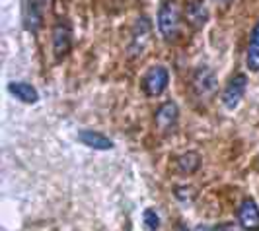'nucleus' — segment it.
<instances>
[{
  "label": "nucleus",
  "instance_id": "16",
  "mask_svg": "<svg viewBox=\"0 0 259 231\" xmlns=\"http://www.w3.org/2000/svg\"><path fill=\"white\" fill-rule=\"evenodd\" d=\"M217 231H236V227H234V225H230V223H224V225H221Z\"/></svg>",
  "mask_w": 259,
  "mask_h": 231
},
{
  "label": "nucleus",
  "instance_id": "11",
  "mask_svg": "<svg viewBox=\"0 0 259 231\" xmlns=\"http://www.w3.org/2000/svg\"><path fill=\"white\" fill-rule=\"evenodd\" d=\"M78 140L84 146H88L92 150H111L113 142L109 140L105 134L98 132V130H80L78 132Z\"/></svg>",
  "mask_w": 259,
  "mask_h": 231
},
{
  "label": "nucleus",
  "instance_id": "15",
  "mask_svg": "<svg viewBox=\"0 0 259 231\" xmlns=\"http://www.w3.org/2000/svg\"><path fill=\"white\" fill-rule=\"evenodd\" d=\"M143 221H144V225H146V229H148V231H156L158 227H160V218H158L156 210H152V208L144 210Z\"/></svg>",
  "mask_w": 259,
  "mask_h": 231
},
{
  "label": "nucleus",
  "instance_id": "8",
  "mask_svg": "<svg viewBox=\"0 0 259 231\" xmlns=\"http://www.w3.org/2000/svg\"><path fill=\"white\" fill-rule=\"evenodd\" d=\"M49 0H24V26L27 31H37L43 26V16Z\"/></svg>",
  "mask_w": 259,
  "mask_h": 231
},
{
  "label": "nucleus",
  "instance_id": "9",
  "mask_svg": "<svg viewBox=\"0 0 259 231\" xmlns=\"http://www.w3.org/2000/svg\"><path fill=\"white\" fill-rule=\"evenodd\" d=\"M150 35H152V27H150V22L148 18H139L137 24L133 27V37H131V52L133 54H143L144 49L148 47L150 43Z\"/></svg>",
  "mask_w": 259,
  "mask_h": 231
},
{
  "label": "nucleus",
  "instance_id": "1",
  "mask_svg": "<svg viewBox=\"0 0 259 231\" xmlns=\"http://www.w3.org/2000/svg\"><path fill=\"white\" fill-rule=\"evenodd\" d=\"M182 16H183V8L182 4H180V0H162L160 2L156 24H158L160 35L166 39V41H174V39L180 35Z\"/></svg>",
  "mask_w": 259,
  "mask_h": 231
},
{
  "label": "nucleus",
  "instance_id": "14",
  "mask_svg": "<svg viewBox=\"0 0 259 231\" xmlns=\"http://www.w3.org/2000/svg\"><path fill=\"white\" fill-rule=\"evenodd\" d=\"M176 165L180 169V173L191 175V173H195L201 167V157H199V154H195V152H187V154H182L176 159Z\"/></svg>",
  "mask_w": 259,
  "mask_h": 231
},
{
  "label": "nucleus",
  "instance_id": "2",
  "mask_svg": "<svg viewBox=\"0 0 259 231\" xmlns=\"http://www.w3.org/2000/svg\"><path fill=\"white\" fill-rule=\"evenodd\" d=\"M169 84V72L168 68L162 65L150 66L141 78V88H143L146 97H160Z\"/></svg>",
  "mask_w": 259,
  "mask_h": 231
},
{
  "label": "nucleus",
  "instance_id": "12",
  "mask_svg": "<svg viewBox=\"0 0 259 231\" xmlns=\"http://www.w3.org/2000/svg\"><path fill=\"white\" fill-rule=\"evenodd\" d=\"M8 91L12 93L16 99H20L22 103H27V105H33V103L39 101V91L27 84V82H10L8 84Z\"/></svg>",
  "mask_w": 259,
  "mask_h": 231
},
{
  "label": "nucleus",
  "instance_id": "13",
  "mask_svg": "<svg viewBox=\"0 0 259 231\" xmlns=\"http://www.w3.org/2000/svg\"><path fill=\"white\" fill-rule=\"evenodd\" d=\"M246 66L251 72H259V20L251 31V39H249V47H247L246 54Z\"/></svg>",
  "mask_w": 259,
  "mask_h": 231
},
{
  "label": "nucleus",
  "instance_id": "10",
  "mask_svg": "<svg viewBox=\"0 0 259 231\" xmlns=\"http://www.w3.org/2000/svg\"><path fill=\"white\" fill-rule=\"evenodd\" d=\"M238 221L246 231H259V206L253 198H246L238 208Z\"/></svg>",
  "mask_w": 259,
  "mask_h": 231
},
{
  "label": "nucleus",
  "instance_id": "6",
  "mask_svg": "<svg viewBox=\"0 0 259 231\" xmlns=\"http://www.w3.org/2000/svg\"><path fill=\"white\" fill-rule=\"evenodd\" d=\"M183 18L193 29H203L208 22L207 0H185L183 2Z\"/></svg>",
  "mask_w": 259,
  "mask_h": 231
},
{
  "label": "nucleus",
  "instance_id": "7",
  "mask_svg": "<svg viewBox=\"0 0 259 231\" xmlns=\"http://www.w3.org/2000/svg\"><path fill=\"white\" fill-rule=\"evenodd\" d=\"M178 119H180V109L178 105L174 101H164L158 111L154 113V123H156V129L164 134L168 132H174L176 125H178Z\"/></svg>",
  "mask_w": 259,
  "mask_h": 231
},
{
  "label": "nucleus",
  "instance_id": "17",
  "mask_svg": "<svg viewBox=\"0 0 259 231\" xmlns=\"http://www.w3.org/2000/svg\"><path fill=\"white\" fill-rule=\"evenodd\" d=\"M221 2H230V0H221Z\"/></svg>",
  "mask_w": 259,
  "mask_h": 231
},
{
  "label": "nucleus",
  "instance_id": "4",
  "mask_svg": "<svg viewBox=\"0 0 259 231\" xmlns=\"http://www.w3.org/2000/svg\"><path fill=\"white\" fill-rule=\"evenodd\" d=\"M72 49V26L68 20H59L53 27V54L63 61Z\"/></svg>",
  "mask_w": 259,
  "mask_h": 231
},
{
  "label": "nucleus",
  "instance_id": "5",
  "mask_svg": "<svg viewBox=\"0 0 259 231\" xmlns=\"http://www.w3.org/2000/svg\"><path fill=\"white\" fill-rule=\"evenodd\" d=\"M247 90V78L246 74H234L228 84L224 86V91H222V105L228 109V111H234L240 101L244 99V93Z\"/></svg>",
  "mask_w": 259,
  "mask_h": 231
},
{
  "label": "nucleus",
  "instance_id": "3",
  "mask_svg": "<svg viewBox=\"0 0 259 231\" xmlns=\"http://www.w3.org/2000/svg\"><path fill=\"white\" fill-rule=\"evenodd\" d=\"M217 88H219V82H217V76L212 72V68L208 66H199L193 72V78H191V91L197 99H210L214 93H217Z\"/></svg>",
  "mask_w": 259,
  "mask_h": 231
}]
</instances>
